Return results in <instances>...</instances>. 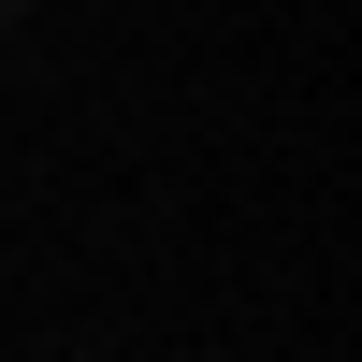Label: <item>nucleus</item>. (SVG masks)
Returning <instances> with one entry per match:
<instances>
[{"label": "nucleus", "instance_id": "nucleus-1", "mask_svg": "<svg viewBox=\"0 0 362 362\" xmlns=\"http://www.w3.org/2000/svg\"><path fill=\"white\" fill-rule=\"evenodd\" d=\"M15 15H29V0H0V29H15Z\"/></svg>", "mask_w": 362, "mask_h": 362}]
</instances>
